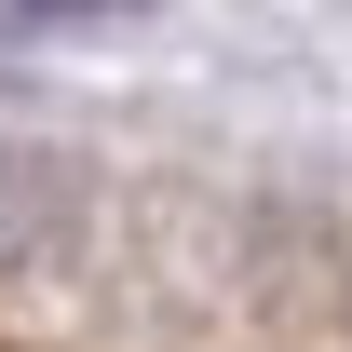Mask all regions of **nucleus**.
<instances>
[{
    "label": "nucleus",
    "mask_w": 352,
    "mask_h": 352,
    "mask_svg": "<svg viewBox=\"0 0 352 352\" xmlns=\"http://www.w3.org/2000/svg\"><path fill=\"white\" fill-rule=\"evenodd\" d=\"M14 28H82V14H135V0H0Z\"/></svg>",
    "instance_id": "1"
}]
</instances>
